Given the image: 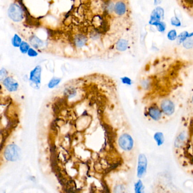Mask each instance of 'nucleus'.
<instances>
[{
    "label": "nucleus",
    "instance_id": "9",
    "mask_svg": "<svg viewBox=\"0 0 193 193\" xmlns=\"http://www.w3.org/2000/svg\"><path fill=\"white\" fill-rule=\"evenodd\" d=\"M160 109L164 114L171 116L174 114L175 111V105L171 100L169 99H164L160 102Z\"/></svg>",
    "mask_w": 193,
    "mask_h": 193
},
{
    "label": "nucleus",
    "instance_id": "21",
    "mask_svg": "<svg viewBox=\"0 0 193 193\" xmlns=\"http://www.w3.org/2000/svg\"><path fill=\"white\" fill-rule=\"evenodd\" d=\"M177 32L175 29H170L167 33V37L168 40H169L171 41H176L177 38Z\"/></svg>",
    "mask_w": 193,
    "mask_h": 193
},
{
    "label": "nucleus",
    "instance_id": "19",
    "mask_svg": "<svg viewBox=\"0 0 193 193\" xmlns=\"http://www.w3.org/2000/svg\"><path fill=\"white\" fill-rule=\"evenodd\" d=\"M31 46L29 44V43L26 41H23L22 42V43L20 45L19 49V51L22 54H27L28 51L29 50V49L31 48Z\"/></svg>",
    "mask_w": 193,
    "mask_h": 193
},
{
    "label": "nucleus",
    "instance_id": "17",
    "mask_svg": "<svg viewBox=\"0 0 193 193\" xmlns=\"http://www.w3.org/2000/svg\"><path fill=\"white\" fill-rule=\"evenodd\" d=\"M61 78H59L58 77L52 78L47 83V88L50 89L55 88V87H57L61 82Z\"/></svg>",
    "mask_w": 193,
    "mask_h": 193
},
{
    "label": "nucleus",
    "instance_id": "14",
    "mask_svg": "<svg viewBox=\"0 0 193 193\" xmlns=\"http://www.w3.org/2000/svg\"><path fill=\"white\" fill-rule=\"evenodd\" d=\"M186 139V134L185 132L180 133L175 139L174 145L176 148H180L183 146Z\"/></svg>",
    "mask_w": 193,
    "mask_h": 193
},
{
    "label": "nucleus",
    "instance_id": "10",
    "mask_svg": "<svg viewBox=\"0 0 193 193\" xmlns=\"http://www.w3.org/2000/svg\"><path fill=\"white\" fill-rule=\"evenodd\" d=\"M72 43L76 49H82L88 45V38L87 36L83 33H78L74 36Z\"/></svg>",
    "mask_w": 193,
    "mask_h": 193
},
{
    "label": "nucleus",
    "instance_id": "33",
    "mask_svg": "<svg viewBox=\"0 0 193 193\" xmlns=\"http://www.w3.org/2000/svg\"><path fill=\"white\" fill-rule=\"evenodd\" d=\"M142 193V192H140V193Z\"/></svg>",
    "mask_w": 193,
    "mask_h": 193
},
{
    "label": "nucleus",
    "instance_id": "8",
    "mask_svg": "<svg viewBox=\"0 0 193 193\" xmlns=\"http://www.w3.org/2000/svg\"><path fill=\"white\" fill-rule=\"evenodd\" d=\"M146 116H149L151 119L154 121L160 120L162 117V112L160 107L153 104L147 107L146 109Z\"/></svg>",
    "mask_w": 193,
    "mask_h": 193
},
{
    "label": "nucleus",
    "instance_id": "24",
    "mask_svg": "<svg viewBox=\"0 0 193 193\" xmlns=\"http://www.w3.org/2000/svg\"><path fill=\"white\" fill-rule=\"evenodd\" d=\"M182 46L186 49L189 50L193 47V39L189 38L182 43Z\"/></svg>",
    "mask_w": 193,
    "mask_h": 193
},
{
    "label": "nucleus",
    "instance_id": "18",
    "mask_svg": "<svg viewBox=\"0 0 193 193\" xmlns=\"http://www.w3.org/2000/svg\"><path fill=\"white\" fill-rule=\"evenodd\" d=\"M189 32L187 31H182L178 34L177 36V38L176 39V42L178 45H181L186 40L188 39V35H189Z\"/></svg>",
    "mask_w": 193,
    "mask_h": 193
},
{
    "label": "nucleus",
    "instance_id": "13",
    "mask_svg": "<svg viewBox=\"0 0 193 193\" xmlns=\"http://www.w3.org/2000/svg\"><path fill=\"white\" fill-rule=\"evenodd\" d=\"M129 41L126 39H119L117 40L115 45V51L122 53L126 51L129 48Z\"/></svg>",
    "mask_w": 193,
    "mask_h": 193
},
{
    "label": "nucleus",
    "instance_id": "1",
    "mask_svg": "<svg viewBox=\"0 0 193 193\" xmlns=\"http://www.w3.org/2000/svg\"><path fill=\"white\" fill-rule=\"evenodd\" d=\"M42 72L43 68L41 65H37L31 71L28 75V80L30 86L35 89H39L42 81Z\"/></svg>",
    "mask_w": 193,
    "mask_h": 193
},
{
    "label": "nucleus",
    "instance_id": "2",
    "mask_svg": "<svg viewBox=\"0 0 193 193\" xmlns=\"http://www.w3.org/2000/svg\"><path fill=\"white\" fill-rule=\"evenodd\" d=\"M7 13L9 18L14 22L19 23L23 20V9L19 4L14 2L10 4L8 8Z\"/></svg>",
    "mask_w": 193,
    "mask_h": 193
},
{
    "label": "nucleus",
    "instance_id": "25",
    "mask_svg": "<svg viewBox=\"0 0 193 193\" xmlns=\"http://www.w3.org/2000/svg\"><path fill=\"white\" fill-rule=\"evenodd\" d=\"M143 189V182L141 180H139L136 182L134 184V191L135 193L142 192V190Z\"/></svg>",
    "mask_w": 193,
    "mask_h": 193
},
{
    "label": "nucleus",
    "instance_id": "32",
    "mask_svg": "<svg viewBox=\"0 0 193 193\" xmlns=\"http://www.w3.org/2000/svg\"><path fill=\"white\" fill-rule=\"evenodd\" d=\"M192 101H193V98H192Z\"/></svg>",
    "mask_w": 193,
    "mask_h": 193
},
{
    "label": "nucleus",
    "instance_id": "5",
    "mask_svg": "<svg viewBox=\"0 0 193 193\" xmlns=\"http://www.w3.org/2000/svg\"><path fill=\"white\" fill-rule=\"evenodd\" d=\"M165 11L160 6H157L151 12L149 24L150 26H155L159 22L164 19Z\"/></svg>",
    "mask_w": 193,
    "mask_h": 193
},
{
    "label": "nucleus",
    "instance_id": "29",
    "mask_svg": "<svg viewBox=\"0 0 193 193\" xmlns=\"http://www.w3.org/2000/svg\"><path fill=\"white\" fill-rule=\"evenodd\" d=\"M115 193H124V188L122 185H118L116 186L114 190Z\"/></svg>",
    "mask_w": 193,
    "mask_h": 193
},
{
    "label": "nucleus",
    "instance_id": "15",
    "mask_svg": "<svg viewBox=\"0 0 193 193\" xmlns=\"http://www.w3.org/2000/svg\"><path fill=\"white\" fill-rule=\"evenodd\" d=\"M22 41V38L18 33H15L11 40L12 46L15 48H19Z\"/></svg>",
    "mask_w": 193,
    "mask_h": 193
},
{
    "label": "nucleus",
    "instance_id": "31",
    "mask_svg": "<svg viewBox=\"0 0 193 193\" xmlns=\"http://www.w3.org/2000/svg\"><path fill=\"white\" fill-rule=\"evenodd\" d=\"M193 32H189V35H188V39L189 38H193Z\"/></svg>",
    "mask_w": 193,
    "mask_h": 193
},
{
    "label": "nucleus",
    "instance_id": "4",
    "mask_svg": "<svg viewBox=\"0 0 193 193\" xmlns=\"http://www.w3.org/2000/svg\"><path fill=\"white\" fill-rule=\"evenodd\" d=\"M119 147L125 151H130L134 147V140L128 132H122L118 139Z\"/></svg>",
    "mask_w": 193,
    "mask_h": 193
},
{
    "label": "nucleus",
    "instance_id": "7",
    "mask_svg": "<svg viewBox=\"0 0 193 193\" xmlns=\"http://www.w3.org/2000/svg\"><path fill=\"white\" fill-rule=\"evenodd\" d=\"M147 168V159L145 154H140L138 158L137 175L138 178H142L146 173Z\"/></svg>",
    "mask_w": 193,
    "mask_h": 193
},
{
    "label": "nucleus",
    "instance_id": "28",
    "mask_svg": "<svg viewBox=\"0 0 193 193\" xmlns=\"http://www.w3.org/2000/svg\"><path fill=\"white\" fill-rule=\"evenodd\" d=\"M120 80H121V82L124 84V85H131L133 83V81L132 80L130 79V78L128 77V76H123L122 77L120 78Z\"/></svg>",
    "mask_w": 193,
    "mask_h": 193
},
{
    "label": "nucleus",
    "instance_id": "12",
    "mask_svg": "<svg viewBox=\"0 0 193 193\" xmlns=\"http://www.w3.org/2000/svg\"><path fill=\"white\" fill-rule=\"evenodd\" d=\"M127 12L126 4L123 1H117L114 5V12L116 16H124Z\"/></svg>",
    "mask_w": 193,
    "mask_h": 193
},
{
    "label": "nucleus",
    "instance_id": "22",
    "mask_svg": "<svg viewBox=\"0 0 193 193\" xmlns=\"http://www.w3.org/2000/svg\"><path fill=\"white\" fill-rule=\"evenodd\" d=\"M155 27L159 32L163 33L166 32L167 29V24L165 22H164V20H162L157 24Z\"/></svg>",
    "mask_w": 193,
    "mask_h": 193
},
{
    "label": "nucleus",
    "instance_id": "26",
    "mask_svg": "<svg viewBox=\"0 0 193 193\" xmlns=\"http://www.w3.org/2000/svg\"><path fill=\"white\" fill-rule=\"evenodd\" d=\"M39 54V51L32 47H31L27 53V55L30 58H35L37 57Z\"/></svg>",
    "mask_w": 193,
    "mask_h": 193
},
{
    "label": "nucleus",
    "instance_id": "23",
    "mask_svg": "<svg viewBox=\"0 0 193 193\" xmlns=\"http://www.w3.org/2000/svg\"><path fill=\"white\" fill-rule=\"evenodd\" d=\"M9 76V71L5 68L2 67L0 68V84H2L3 81Z\"/></svg>",
    "mask_w": 193,
    "mask_h": 193
},
{
    "label": "nucleus",
    "instance_id": "16",
    "mask_svg": "<svg viewBox=\"0 0 193 193\" xmlns=\"http://www.w3.org/2000/svg\"><path fill=\"white\" fill-rule=\"evenodd\" d=\"M154 139L155 141L157 143V145L158 146H162L164 142V134L160 132H156L154 134Z\"/></svg>",
    "mask_w": 193,
    "mask_h": 193
},
{
    "label": "nucleus",
    "instance_id": "11",
    "mask_svg": "<svg viewBox=\"0 0 193 193\" xmlns=\"http://www.w3.org/2000/svg\"><path fill=\"white\" fill-rule=\"evenodd\" d=\"M28 43L31 45V47L35 48L37 50H41L46 46V43L35 35H33L29 37L28 39Z\"/></svg>",
    "mask_w": 193,
    "mask_h": 193
},
{
    "label": "nucleus",
    "instance_id": "20",
    "mask_svg": "<svg viewBox=\"0 0 193 193\" xmlns=\"http://www.w3.org/2000/svg\"><path fill=\"white\" fill-rule=\"evenodd\" d=\"M171 25L174 27H180L182 26V22L180 19L176 16H172L170 19Z\"/></svg>",
    "mask_w": 193,
    "mask_h": 193
},
{
    "label": "nucleus",
    "instance_id": "6",
    "mask_svg": "<svg viewBox=\"0 0 193 193\" xmlns=\"http://www.w3.org/2000/svg\"><path fill=\"white\" fill-rule=\"evenodd\" d=\"M4 88L9 93H14L19 90V83L12 76H8L2 83Z\"/></svg>",
    "mask_w": 193,
    "mask_h": 193
},
{
    "label": "nucleus",
    "instance_id": "27",
    "mask_svg": "<svg viewBox=\"0 0 193 193\" xmlns=\"http://www.w3.org/2000/svg\"><path fill=\"white\" fill-rule=\"evenodd\" d=\"M115 4L112 1H109L106 3V10L109 13H112L114 12V8Z\"/></svg>",
    "mask_w": 193,
    "mask_h": 193
},
{
    "label": "nucleus",
    "instance_id": "3",
    "mask_svg": "<svg viewBox=\"0 0 193 193\" xmlns=\"http://www.w3.org/2000/svg\"><path fill=\"white\" fill-rule=\"evenodd\" d=\"M4 156L8 161L16 162L20 158L21 149L16 143H10L4 149Z\"/></svg>",
    "mask_w": 193,
    "mask_h": 193
},
{
    "label": "nucleus",
    "instance_id": "30",
    "mask_svg": "<svg viewBox=\"0 0 193 193\" xmlns=\"http://www.w3.org/2000/svg\"><path fill=\"white\" fill-rule=\"evenodd\" d=\"M154 1V4L155 6H159V5L162 3V1L161 0H153Z\"/></svg>",
    "mask_w": 193,
    "mask_h": 193
}]
</instances>
